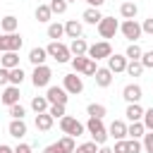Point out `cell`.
<instances>
[{
    "instance_id": "obj_1",
    "label": "cell",
    "mask_w": 153,
    "mask_h": 153,
    "mask_svg": "<svg viewBox=\"0 0 153 153\" xmlns=\"http://www.w3.org/2000/svg\"><path fill=\"white\" fill-rule=\"evenodd\" d=\"M45 53H48V57H53L57 65H62V62H69V60H72L69 45H65V43H60V41H50V43H48V48H45Z\"/></svg>"
},
{
    "instance_id": "obj_2",
    "label": "cell",
    "mask_w": 153,
    "mask_h": 153,
    "mask_svg": "<svg viewBox=\"0 0 153 153\" xmlns=\"http://www.w3.org/2000/svg\"><path fill=\"white\" fill-rule=\"evenodd\" d=\"M84 127H86V131L91 134V139H93L98 146H103V143L108 141V129L103 127V120H98V117H88V122H86Z\"/></svg>"
},
{
    "instance_id": "obj_3",
    "label": "cell",
    "mask_w": 153,
    "mask_h": 153,
    "mask_svg": "<svg viewBox=\"0 0 153 153\" xmlns=\"http://www.w3.org/2000/svg\"><path fill=\"white\" fill-rule=\"evenodd\" d=\"M50 79H53V69L48 65H36L33 72H31V84L36 88H43V86H50Z\"/></svg>"
},
{
    "instance_id": "obj_4",
    "label": "cell",
    "mask_w": 153,
    "mask_h": 153,
    "mask_svg": "<svg viewBox=\"0 0 153 153\" xmlns=\"http://www.w3.org/2000/svg\"><path fill=\"white\" fill-rule=\"evenodd\" d=\"M60 129H62L67 136H81V134L86 131V127H84L76 117H72V115H62V117H60Z\"/></svg>"
},
{
    "instance_id": "obj_5",
    "label": "cell",
    "mask_w": 153,
    "mask_h": 153,
    "mask_svg": "<svg viewBox=\"0 0 153 153\" xmlns=\"http://www.w3.org/2000/svg\"><path fill=\"white\" fill-rule=\"evenodd\" d=\"M120 31H122V36H124L129 43H136V41L143 36V31H141V24H139L136 19H124V22L120 24Z\"/></svg>"
},
{
    "instance_id": "obj_6",
    "label": "cell",
    "mask_w": 153,
    "mask_h": 153,
    "mask_svg": "<svg viewBox=\"0 0 153 153\" xmlns=\"http://www.w3.org/2000/svg\"><path fill=\"white\" fill-rule=\"evenodd\" d=\"M62 88H65L69 96H79V93L84 91V79H81L76 72L65 74V76H62Z\"/></svg>"
},
{
    "instance_id": "obj_7",
    "label": "cell",
    "mask_w": 153,
    "mask_h": 153,
    "mask_svg": "<svg viewBox=\"0 0 153 153\" xmlns=\"http://www.w3.org/2000/svg\"><path fill=\"white\" fill-rule=\"evenodd\" d=\"M91 60H108L110 55H112V45L108 43V41H98V43H93V45H88V53H86Z\"/></svg>"
},
{
    "instance_id": "obj_8",
    "label": "cell",
    "mask_w": 153,
    "mask_h": 153,
    "mask_svg": "<svg viewBox=\"0 0 153 153\" xmlns=\"http://www.w3.org/2000/svg\"><path fill=\"white\" fill-rule=\"evenodd\" d=\"M96 26H98L100 38H115V33L120 31V24H117V19H115V17H103Z\"/></svg>"
},
{
    "instance_id": "obj_9",
    "label": "cell",
    "mask_w": 153,
    "mask_h": 153,
    "mask_svg": "<svg viewBox=\"0 0 153 153\" xmlns=\"http://www.w3.org/2000/svg\"><path fill=\"white\" fill-rule=\"evenodd\" d=\"M22 43H24V38H22L17 31H12V33H2V36H0V53L19 50V48H22Z\"/></svg>"
},
{
    "instance_id": "obj_10",
    "label": "cell",
    "mask_w": 153,
    "mask_h": 153,
    "mask_svg": "<svg viewBox=\"0 0 153 153\" xmlns=\"http://www.w3.org/2000/svg\"><path fill=\"white\" fill-rule=\"evenodd\" d=\"M45 98H48V103H50V105H67V100H69V93H67L62 86H48V91H45Z\"/></svg>"
},
{
    "instance_id": "obj_11",
    "label": "cell",
    "mask_w": 153,
    "mask_h": 153,
    "mask_svg": "<svg viewBox=\"0 0 153 153\" xmlns=\"http://www.w3.org/2000/svg\"><path fill=\"white\" fill-rule=\"evenodd\" d=\"M122 98H124L127 103H139V100L143 98V88H141L139 84H127V86L122 88Z\"/></svg>"
},
{
    "instance_id": "obj_12",
    "label": "cell",
    "mask_w": 153,
    "mask_h": 153,
    "mask_svg": "<svg viewBox=\"0 0 153 153\" xmlns=\"http://www.w3.org/2000/svg\"><path fill=\"white\" fill-rule=\"evenodd\" d=\"M19 86H12V84H7L5 86V91H2V96H0V100H2V105H14V103H19Z\"/></svg>"
},
{
    "instance_id": "obj_13",
    "label": "cell",
    "mask_w": 153,
    "mask_h": 153,
    "mask_svg": "<svg viewBox=\"0 0 153 153\" xmlns=\"http://www.w3.org/2000/svg\"><path fill=\"white\" fill-rule=\"evenodd\" d=\"M127 62H129V60H127L124 55H117V53H115V55L108 57V69H110L112 74H120V72L127 69Z\"/></svg>"
},
{
    "instance_id": "obj_14",
    "label": "cell",
    "mask_w": 153,
    "mask_h": 153,
    "mask_svg": "<svg viewBox=\"0 0 153 153\" xmlns=\"http://www.w3.org/2000/svg\"><path fill=\"white\" fill-rule=\"evenodd\" d=\"M93 79H96V86L108 88V86L112 84V72H110L108 67H98V69H96V74H93Z\"/></svg>"
},
{
    "instance_id": "obj_15",
    "label": "cell",
    "mask_w": 153,
    "mask_h": 153,
    "mask_svg": "<svg viewBox=\"0 0 153 153\" xmlns=\"http://www.w3.org/2000/svg\"><path fill=\"white\" fill-rule=\"evenodd\" d=\"M108 136H112L115 141H120V139H127V124H124L122 120H115V122L108 127Z\"/></svg>"
},
{
    "instance_id": "obj_16",
    "label": "cell",
    "mask_w": 153,
    "mask_h": 153,
    "mask_svg": "<svg viewBox=\"0 0 153 153\" xmlns=\"http://www.w3.org/2000/svg\"><path fill=\"white\" fill-rule=\"evenodd\" d=\"M0 67H5V69L19 67V55H17V50H7V53H2V55H0Z\"/></svg>"
},
{
    "instance_id": "obj_17",
    "label": "cell",
    "mask_w": 153,
    "mask_h": 153,
    "mask_svg": "<svg viewBox=\"0 0 153 153\" xmlns=\"http://www.w3.org/2000/svg\"><path fill=\"white\" fill-rule=\"evenodd\" d=\"M7 131H10V136L22 139V136H26V122H24V120H12V122L7 124Z\"/></svg>"
},
{
    "instance_id": "obj_18",
    "label": "cell",
    "mask_w": 153,
    "mask_h": 153,
    "mask_svg": "<svg viewBox=\"0 0 153 153\" xmlns=\"http://www.w3.org/2000/svg\"><path fill=\"white\" fill-rule=\"evenodd\" d=\"M81 33H84V26H81V22H76V19H69V22L65 24V36H69V38H81Z\"/></svg>"
},
{
    "instance_id": "obj_19",
    "label": "cell",
    "mask_w": 153,
    "mask_h": 153,
    "mask_svg": "<svg viewBox=\"0 0 153 153\" xmlns=\"http://www.w3.org/2000/svg\"><path fill=\"white\" fill-rule=\"evenodd\" d=\"M69 53H72V57L86 55V53H88V43H86L84 38H72V43H69Z\"/></svg>"
},
{
    "instance_id": "obj_20",
    "label": "cell",
    "mask_w": 153,
    "mask_h": 153,
    "mask_svg": "<svg viewBox=\"0 0 153 153\" xmlns=\"http://www.w3.org/2000/svg\"><path fill=\"white\" fill-rule=\"evenodd\" d=\"M45 60H48V53H45V48H31L29 50V62L36 67V65H45Z\"/></svg>"
},
{
    "instance_id": "obj_21",
    "label": "cell",
    "mask_w": 153,
    "mask_h": 153,
    "mask_svg": "<svg viewBox=\"0 0 153 153\" xmlns=\"http://www.w3.org/2000/svg\"><path fill=\"white\" fill-rule=\"evenodd\" d=\"M120 14H122L124 19H134V17L139 14V7H136V2H134V0H124V2L120 5Z\"/></svg>"
},
{
    "instance_id": "obj_22",
    "label": "cell",
    "mask_w": 153,
    "mask_h": 153,
    "mask_svg": "<svg viewBox=\"0 0 153 153\" xmlns=\"http://www.w3.org/2000/svg\"><path fill=\"white\" fill-rule=\"evenodd\" d=\"M81 19H84L86 24H93V26H96V24L103 19V14H100V10H98V7H86V10H84V14H81Z\"/></svg>"
},
{
    "instance_id": "obj_23",
    "label": "cell",
    "mask_w": 153,
    "mask_h": 153,
    "mask_svg": "<svg viewBox=\"0 0 153 153\" xmlns=\"http://www.w3.org/2000/svg\"><path fill=\"white\" fill-rule=\"evenodd\" d=\"M17 26H19V19H17L14 14H7V17H2V19H0V29H2L5 33L17 31Z\"/></svg>"
},
{
    "instance_id": "obj_24",
    "label": "cell",
    "mask_w": 153,
    "mask_h": 153,
    "mask_svg": "<svg viewBox=\"0 0 153 153\" xmlns=\"http://www.w3.org/2000/svg\"><path fill=\"white\" fill-rule=\"evenodd\" d=\"M124 115H127V120H129V122H139V120L143 117V108H141L139 103H129Z\"/></svg>"
},
{
    "instance_id": "obj_25",
    "label": "cell",
    "mask_w": 153,
    "mask_h": 153,
    "mask_svg": "<svg viewBox=\"0 0 153 153\" xmlns=\"http://www.w3.org/2000/svg\"><path fill=\"white\" fill-rule=\"evenodd\" d=\"M48 105H50V103H48L45 96H33V98H31V110H33L36 115H38V112H48Z\"/></svg>"
},
{
    "instance_id": "obj_26",
    "label": "cell",
    "mask_w": 153,
    "mask_h": 153,
    "mask_svg": "<svg viewBox=\"0 0 153 153\" xmlns=\"http://www.w3.org/2000/svg\"><path fill=\"white\" fill-rule=\"evenodd\" d=\"M86 112H88V117H98V120H103V117L108 115V108H105L103 103H88Z\"/></svg>"
},
{
    "instance_id": "obj_27",
    "label": "cell",
    "mask_w": 153,
    "mask_h": 153,
    "mask_svg": "<svg viewBox=\"0 0 153 153\" xmlns=\"http://www.w3.org/2000/svg\"><path fill=\"white\" fill-rule=\"evenodd\" d=\"M50 127H53V117L48 112H38L36 115V129L38 131H48Z\"/></svg>"
},
{
    "instance_id": "obj_28",
    "label": "cell",
    "mask_w": 153,
    "mask_h": 153,
    "mask_svg": "<svg viewBox=\"0 0 153 153\" xmlns=\"http://www.w3.org/2000/svg\"><path fill=\"white\" fill-rule=\"evenodd\" d=\"M146 134V127H143V122L139 120V122H131L129 127H127V136H131V139H141Z\"/></svg>"
},
{
    "instance_id": "obj_29",
    "label": "cell",
    "mask_w": 153,
    "mask_h": 153,
    "mask_svg": "<svg viewBox=\"0 0 153 153\" xmlns=\"http://www.w3.org/2000/svg\"><path fill=\"white\" fill-rule=\"evenodd\" d=\"M124 72H127L129 76H141V74H143V65H141V60H129Z\"/></svg>"
},
{
    "instance_id": "obj_30",
    "label": "cell",
    "mask_w": 153,
    "mask_h": 153,
    "mask_svg": "<svg viewBox=\"0 0 153 153\" xmlns=\"http://www.w3.org/2000/svg\"><path fill=\"white\" fill-rule=\"evenodd\" d=\"M62 36H65V26H62V24H57V22H55V24H48V38L60 41Z\"/></svg>"
},
{
    "instance_id": "obj_31",
    "label": "cell",
    "mask_w": 153,
    "mask_h": 153,
    "mask_svg": "<svg viewBox=\"0 0 153 153\" xmlns=\"http://www.w3.org/2000/svg\"><path fill=\"white\" fill-rule=\"evenodd\" d=\"M24 76H26V74H24L22 67H12V69H10V84H12V86H22Z\"/></svg>"
},
{
    "instance_id": "obj_32",
    "label": "cell",
    "mask_w": 153,
    "mask_h": 153,
    "mask_svg": "<svg viewBox=\"0 0 153 153\" xmlns=\"http://www.w3.org/2000/svg\"><path fill=\"white\" fill-rule=\"evenodd\" d=\"M48 7H50V12H53V14H65V12H67V7H69V2H67V0H50V2H48Z\"/></svg>"
},
{
    "instance_id": "obj_33",
    "label": "cell",
    "mask_w": 153,
    "mask_h": 153,
    "mask_svg": "<svg viewBox=\"0 0 153 153\" xmlns=\"http://www.w3.org/2000/svg\"><path fill=\"white\" fill-rule=\"evenodd\" d=\"M33 14H36V19H38V22H43V24H45V22H50V17H53V12H50V7H48V5H38Z\"/></svg>"
},
{
    "instance_id": "obj_34",
    "label": "cell",
    "mask_w": 153,
    "mask_h": 153,
    "mask_svg": "<svg viewBox=\"0 0 153 153\" xmlns=\"http://www.w3.org/2000/svg\"><path fill=\"white\" fill-rule=\"evenodd\" d=\"M57 146H60V151H62V153H72V151L76 148V143H74V136H62V139L57 141Z\"/></svg>"
},
{
    "instance_id": "obj_35",
    "label": "cell",
    "mask_w": 153,
    "mask_h": 153,
    "mask_svg": "<svg viewBox=\"0 0 153 153\" xmlns=\"http://www.w3.org/2000/svg\"><path fill=\"white\" fill-rule=\"evenodd\" d=\"M141 53H143V50H141L136 43H129L127 50H124V57H127V60H141Z\"/></svg>"
},
{
    "instance_id": "obj_36",
    "label": "cell",
    "mask_w": 153,
    "mask_h": 153,
    "mask_svg": "<svg viewBox=\"0 0 153 153\" xmlns=\"http://www.w3.org/2000/svg\"><path fill=\"white\" fill-rule=\"evenodd\" d=\"M10 115H12V120H24L26 108H24V105H19V103H14V105H10Z\"/></svg>"
},
{
    "instance_id": "obj_37",
    "label": "cell",
    "mask_w": 153,
    "mask_h": 153,
    "mask_svg": "<svg viewBox=\"0 0 153 153\" xmlns=\"http://www.w3.org/2000/svg\"><path fill=\"white\" fill-rule=\"evenodd\" d=\"M96 146H98L96 141H86V143H81V146H76V148H74L72 153H96V151H98Z\"/></svg>"
},
{
    "instance_id": "obj_38",
    "label": "cell",
    "mask_w": 153,
    "mask_h": 153,
    "mask_svg": "<svg viewBox=\"0 0 153 153\" xmlns=\"http://www.w3.org/2000/svg\"><path fill=\"white\" fill-rule=\"evenodd\" d=\"M141 122H143V127H146V131H153V108H148V110H143V117H141Z\"/></svg>"
},
{
    "instance_id": "obj_39",
    "label": "cell",
    "mask_w": 153,
    "mask_h": 153,
    "mask_svg": "<svg viewBox=\"0 0 153 153\" xmlns=\"http://www.w3.org/2000/svg\"><path fill=\"white\" fill-rule=\"evenodd\" d=\"M48 115H50L53 120H60V117L65 115V105H48Z\"/></svg>"
},
{
    "instance_id": "obj_40",
    "label": "cell",
    "mask_w": 153,
    "mask_h": 153,
    "mask_svg": "<svg viewBox=\"0 0 153 153\" xmlns=\"http://www.w3.org/2000/svg\"><path fill=\"white\" fill-rule=\"evenodd\" d=\"M141 139H143V141H141V146H143V151H146V153H153V131H148V134H143Z\"/></svg>"
},
{
    "instance_id": "obj_41",
    "label": "cell",
    "mask_w": 153,
    "mask_h": 153,
    "mask_svg": "<svg viewBox=\"0 0 153 153\" xmlns=\"http://www.w3.org/2000/svg\"><path fill=\"white\" fill-rule=\"evenodd\" d=\"M127 151H129V153H141L143 146H141L139 139H129V141H127Z\"/></svg>"
},
{
    "instance_id": "obj_42",
    "label": "cell",
    "mask_w": 153,
    "mask_h": 153,
    "mask_svg": "<svg viewBox=\"0 0 153 153\" xmlns=\"http://www.w3.org/2000/svg\"><path fill=\"white\" fill-rule=\"evenodd\" d=\"M141 65H143V69H151L153 67V50L141 53Z\"/></svg>"
},
{
    "instance_id": "obj_43",
    "label": "cell",
    "mask_w": 153,
    "mask_h": 153,
    "mask_svg": "<svg viewBox=\"0 0 153 153\" xmlns=\"http://www.w3.org/2000/svg\"><path fill=\"white\" fill-rule=\"evenodd\" d=\"M112 153H129V151H127V139H120V141H115V148H112Z\"/></svg>"
},
{
    "instance_id": "obj_44",
    "label": "cell",
    "mask_w": 153,
    "mask_h": 153,
    "mask_svg": "<svg viewBox=\"0 0 153 153\" xmlns=\"http://www.w3.org/2000/svg\"><path fill=\"white\" fill-rule=\"evenodd\" d=\"M141 31H143V33H148V36H153V17L143 19V24H141Z\"/></svg>"
},
{
    "instance_id": "obj_45",
    "label": "cell",
    "mask_w": 153,
    "mask_h": 153,
    "mask_svg": "<svg viewBox=\"0 0 153 153\" xmlns=\"http://www.w3.org/2000/svg\"><path fill=\"white\" fill-rule=\"evenodd\" d=\"M10 84V69L0 67V86H7Z\"/></svg>"
},
{
    "instance_id": "obj_46",
    "label": "cell",
    "mask_w": 153,
    "mask_h": 153,
    "mask_svg": "<svg viewBox=\"0 0 153 153\" xmlns=\"http://www.w3.org/2000/svg\"><path fill=\"white\" fill-rule=\"evenodd\" d=\"M43 153H62V151H60V146H57V141H55V143L45 146V148H43Z\"/></svg>"
},
{
    "instance_id": "obj_47",
    "label": "cell",
    "mask_w": 153,
    "mask_h": 153,
    "mask_svg": "<svg viewBox=\"0 0 153 153\" xmlns=\"http://www.w3.org/2000/svg\"><path fill=\"white\" fill-rule=\"evenodd\" d=\"M12 153H31V146H29V143H19Z\"/></svg>"
},
{
    "instance_id": "obj_48",
    "label": "cell",
    "mask_w": 153,
    "mask_h": 153,
    "mask_svg": "<svg viewBox=\"0 0 153 153\" xmlns=\"http://www.w3.org/2000/svg\"><path fill=\"white\" fill-rule=\"evenodd\" d=\"M88 7H100V5H105V0H84Z\"/></svg>"
},
{
    "instance_id": "obj_49",
    "label": "cell",
    "mask_w": 153,
    "mask_h": 153,
    "mask_svg": "<svg viewBox=\"0 0 153 153\" xmlns=\"http://www.w3.org/2000/svg\"><path fill=\"white\" fill-rule=\"evenodd\" d=\"M14 148L12 146H7V143H0V153H12Z\"/></svg>"
},
{
    "instance_id": "obj_50",
    "label": "cell",
    "mask_w": 153,
    "mask_h": 153,
    "mask_svg": "<svg viewBox=\"0 0 153 153\" xmlns=\"http://www.w3.org/2000/svg\"><path fill=\"white\" fill-rule=\"evenodd\" d=\"M96 153H112V148H108V146H105V143H103V146H100V148H98V151H96Z\"/></svg>"
},
{
    "instance_id": "obj_51",
    "label": "cell",
    "mask_w": 153,
    "mask_h": 153,
    "mask_svg": "<svg viewBox=\"0 0 153 153\" xmlns=\"http://www.w3.org/2000/svg\"><path fill=\"white\" fill-rule=\"evenodd\" d=\"M67 2H76V0H67Z\"/></svg>"
}]
</instances>
